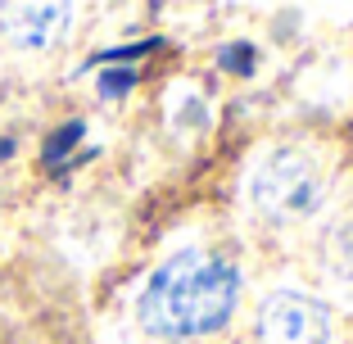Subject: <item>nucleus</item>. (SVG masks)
I'll use <instances>...</instances> for the list:
<instances>
[{"label":"nucleus","instance_id":"3","mask_svg":"<svg viewBox=\"0 0 353 344\" xmlns=\"http://www.w3.org/2000/svg\"><path fill=\"white\" fill-rule=\"evenodd\" d=\"M259 344H331V317L317 299L299 290H276L263 299L254 317Z\"/></svg>","mask_w":353,"mask_h":344},{"label":"nucleus","instance_id":"6","mask_svg":"<svg viewBox=\"0 0 353 344\" xmlns=\"http://www.w3.org/2000/svg\"><path fill=\"white\" fill-rule=\"evenodd\" d=\"M132 82H136L132 73H104L100 77V91L104 95H118V91H132Z\"/></svg>","mask_w":353,"mask_h":344},{"label":"nucleus","instance_id":"4","mask_svg":"<svg viewBox=\"0 0 353 344\" xmlns=\"http://www.w3.org/2000/svg\"><path fill=\"white\" fill-rule=\"evenodd\" d=\"M73 28L68 5H5L0 10V37L19 50H54Z\"/></svg>","mask_w":353,"mask_h":344},{"label":"nucleus","instance_id":"5","mask_svg":"<svg viewBox=\"0 0 353 344\" xmlns=\"http://www.w3.org/2000/svg\"><path fill=\"white\" fill-rule=\"evenodd\" d=\"M322 259H326V267H331L335 276L353 281V213H344V218H335L331 227H326Z\"/></svg>","mask_w":353,"mask_h":344},{"label":"nucleus","instance_id":"2","mask_svg":"<svg viewBox=\"0 0 353 344\" xmlns=\"http://www.w3.org/2000/svg\"><path fill=\"white\" fill-rule=\"evenodd\" d=\"M254 209L272 222H303L322 209L326 199V172L317 154L303 145H276L263 154V163L250 177Z\"/></svg>","mask_w":353,"mask_h":344},{"label":"nucleus","instance_id":"1","mask_svg":"<svg viewBox=\"0 0 353 344\" xmlns=\"http://www.w3.org/2000/svg\"><path fill=\"white\" fill-rule=\"evenodd\" d=\"M240 299V267L218 250H176L141 290V326L159 340H195L227 326Z\"/></svg>","mask_w":353,"mask_h":344}]
</instances>
